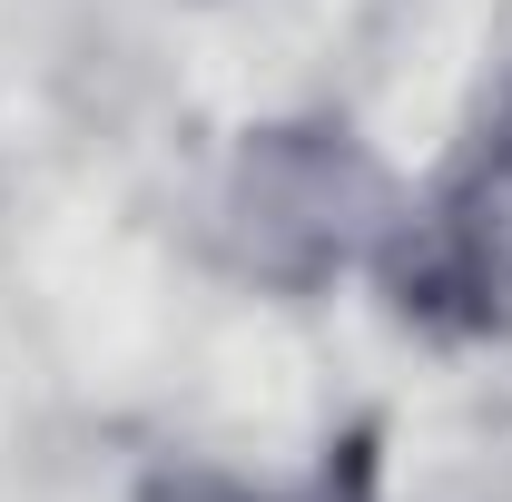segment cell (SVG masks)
<instances>
[{"mask_svg":"<svg viewBox=\"0 0 512 502\" xmlns=\"http://www.w3.org/2000/svg\"><path fill=\"white\" fill-rule=\"evenodd\" d=\"M375 197L365 178V158H345V148H256L247 168V227H256V256H276V237H306V256L345 247V227H355V207Z\"/></svg>","mask_w":512,"mask_h":502,"instance_id":"cell-1","label":"cell"}]
</instances>
